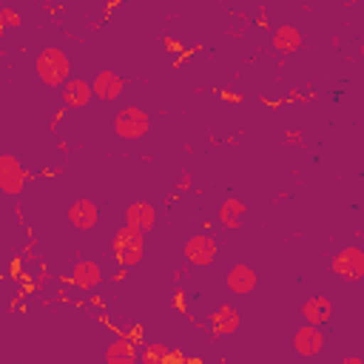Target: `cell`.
<instances>
[{
  "label": "cell",
  "mask_w": 364,
  "mask_h": 364,
  "mask_svg": "<svg viewBox=\"0 0 364 364\" xmlns=\"http://www.w3.org/2000/svg\"><path fill=\"white\" fill-rule=\"evenodd\" d=\"M68 222L74 225V228H80V230H91L97 222H100V208H97V202H91V199H74L71 202V208H68Z\"/></svg>",
  "instance_id": "52a82bcc"
},
{
  "label": "cell",
  "mask_w": 364,
  "mask_h": 364,
  "mask_svg": "<svg viewBox=\"0 0 364 364\" xmlns=\"http://www.w3.org/2000/svg\"><path fill=\"white\" fill-rule=\"evenodd\" d=\"M165 364H185V358H182V355H173V353H171V355H168V361H165Z\"/></svg>",
  "instance_id": "7402d4cb"
},
{
  "label": "cell",
  "mask_w": 364,
  "mask_h": 364,
  "mask_svg": "<svg viewBox=\"0 0 364 364\" xmlns=\"http://www.w3.org/2000/svg\"><path fill=\"white\" fill-rule=\"evenodd\" d=\"M301 316H304L307 324L318 327V324H324V321L333 318V301H330L327 296H310V299L301 304Z\"/></svg>",
  "instance_id": "30bf717a"
},
{
  "label": "cell",
  "mask_w": 364,
  "mask_h": 364,
  "mask_svg": "<svg viewBox=\"0 0 364 364\" xmlns=\"http://www.w3.org/2000/svg\"><path fill=\"white\" fill-rule=\"evenodd\" d=\"M225 282H228V290H230V293L245 296V293H253V290H256V282H259V279H256V270H253L250 264H242V262H239V264H233V267L228 270V279H225Z\"/></svg>",
  "instance_id": "9c48e42d"
},
{
  "label": "cell",
  "mask_w": 364,
  "mask_h": 364,
  "mask_svg": "<svg viewBox=\"0 0 364 364\" xmlns=\"http://www.w3.org/2000/svg\"><path fill=\"white\" fill-rule=\"evenodd\" d=\"M136 361V347L128 338H114L105 350V364H134Z\"/></svg>",
  "instance_id": "9a60e30c"
},
{
  "label": "cell",
  "mask_w": 364,
  "mask_h": 364,
  "mask_svg": "<svg viewBox=\"0 0 364 364\" xmlns=\"http://www.w3.org/2000/svg\"><path fill=\"white\" fill-rule=\"evenodd\" d=\"M358 51H361V57H364V40H361V46H358Z\"/></svg>",
  "instance_id": "603a6c76"
},
{
  "label": "cell",
  "mask_w": 364,
  "mask_h": 364,
  "mask_svg": "<svg viewBox=\"0 0 364 364\" xmlns=\"http://www.w3.org/2000/svg\"><path fill=\"white\" fill-rule=\"evenodd\" d=\"M111 250H114V259L125 267H134L142 262L145 256V233L136 230V228H119L111 239Z\"/></svg>",
  "instance_id": "7a4b0ae2"
},
{
  "label": "cell",
  "mask_w": 364,
  "mask_h": 364,
  "mask_svg": "<svg viewBox=\"0 0 364 364\" xmlns=\"http://www.w3.org/2000/svg\"><path fill=\"white\" fill-rule=\"evenodd\" d=\"M210 324L219 336H228V333H236L239 330V310L236 307H219L213 316H210Z\"/></svg>",
  "instance_id": "e0dca14e"
},
{
  "label": "cell",
  "mask_w": 364,
  "mask_h": 364,
  "mask_svg": "<svg viewBox=\"0 0 364 364\" xmlns=\"http://www.w3.org/2000/svg\"><path fill=\"white\" fill-rule=\"evenodd\" d=\"M94 88V97L97 100H105V102H114L119 94H122V77L114 74V71H100L91 82Z\"/></svg>",
  "instance_id": "8fae6325"
},
{
  "label": "cell",
  "mask_w": 364,
  "mask_h": 364,
  "mask_svg": "<svg viewBox=\"0 0 364 364\" xmlns=\"http://www.w3.org/2000/svg\"><path fill=\"white\" fill-rule=\"evenodd\" d=\"M338 364H364V358H358V355H347V358H341Z\"/></svg>",
  "instance_id": "44dd1931"
},
{
  "label": "cell",
  "mask_w": 364,
  "mask_h": 364,
  "mask_svg": "<svg viewBox=\"0 0 364 364\" xmlns=\"http://www.w3.org/2000/svg\"><path fill=\"white\" fill-rule=\"evenodd\" d=\"M168 355H171V350H168L165 344H159V341H148L145 350H142V355H139V361H142V364H165Z\"/></svg>",
  "instance_id": "d6986e66"
},
{
  "label": "cell",
  "mask_w": 364,
  "mask_h": 364,
  "mask_svg": "<svg viewBox=\"0 0 364 364\" xmlns=\"http://www.w3.org/2000/svg\"><path fill=\"white\" fill-rule=\"evenodd\" d=\"M0 20H3L6 26H17V20H20V17H17L11 9H0Z\"/></svg>",
  "instance_id": "ffe728a7"
},
{
  "label": "cell",
  "mask_w": 364,
  "mask_h": 364,
  "mask_svg": "<svg viewBox=\"0 0 364 364\" xmlns=\"http://www.w3.org/2000/svg\"><path fill=\"white\" fill-rule=\"evenodd\" d=\"M273 48L282 51V54H293V51L301 48V34L293 26H279L273 31Z\"/></svg>",
  "instance_id": "2e32d148"
},
{
  "label": "cell",
  "mask_w": 364,
  "mask_h": 364,
  "mask_svg": "<svg viewBox=\"0 0 364 364\" xmlns=\"http://www.w3.org/2000/svg\"><path fill=\"white\" fill-rule=\"evenodd\" d=\"M154 219H156V210L148 202H134V205L125 208V225L128 228H136V230L145 233V230L154 228Z\"/></svg>",
  "instance_id": "7c38bea8"
},
{
  "label": "cell",
  "mask_w": 364,
  "mask_h": 364,
  "mask_svg": "<svg viewBox=\"0 0 364 364\" xmlns=\"http://www.w3.org/2000/svg\"><path fill=\"white\" fill-rule=\"evenodd\" d=\"M91 97H94V88L85 80H68L63 85V102L68 108H82V105H88Z\"/></svg>",
  "instance_id": "4fadbf2b"
},
{
  "label": "cell",
  "mask_w": 364,
  "mask_h": 364,
  "mask_svg": "<svg viewBox=\"0 0 364 364\" xmlns=\"http://www.w3.org/2000/svg\"><path fill=\"white\" fill-rule=\"evenodd\" d=\"M34 68H37V77H40V82H43V85L57 88V85H65V82H68L71 63H68L65 51H60V48L48 46V48H43V51L37 54Z\"/></svg>",
  "instance_id": "6da1fadb"
},
{
  "label": "cell",
  "mask_w": 364,
  "mask_h": 364,
  "mask_svg": "<svg viewBox=\"0 0 364 364\" xmlns=\"http://www.w3.org/2000/svg\"><path fill=\"white\" fill-rule=\"evenodd\" d=\"M182 253H185V259H188L191 264H196V267H208V264H213L219 247H216V239H213V236H208V233H196V236H191V239L185 242Z\"/></svg>",
  "instance_id": "5b68a950"
},
{
  "label": "cell",
  "mask_w": 364,
  "mask_h": 364,
  "mask_svg": "<svg viewBox=\"0 0 364 364\" xmlns=\"http://www.w3.org/2000/svg\"><path fill=\"white\" fill-rule=\"evenodd\" d=\"M333 273L344 282H364V250L361 247H341L333 256Z\"/></svg>",
  "instance_id": "277c9868"
},
{
  "label": "cell",
  "mask_w": 364,
  "mask_h": 364,
  "mask_svg": "<svg viewBox=\"0 0 364 364\" xmlns=\"http://www.w3.org/2000/svg\"><path fill=\"white\" fill-rule=\"evenodd\" d=\"M23 182H26L23 165L11 154H3L0 156V191L9 193V196H17L23 191Z\"/></svg>",
  "instance_id": "8992f818"
},
{
  "label": "cell",
  "mask_w": 364,
  "mask_h": 364,
  "mask_svg": "<svg viewBox=\"0 0 364 364\" xmlns=\"http://www.w3.org/2000/svg\"><path fill=\"white\" fill-rule=\"evenodd\" d=\"M242 216H245V205L239 202V199H225L222 205H219V222L225 225V228H239V222H242Z\"/></svg>",
  "instance_id": "ac0fdd59"
},
{
  "label": "cell",
  "mask_w": 364,
  "mask_h": 364,
  "mask_svg": "<svg viewBox=\"0 0 364 364\" xmlns=\"http://www.w3.org/2000/svg\"><path fill=\"white\" fill-rule=\"evenodd\" d=\"M71 276H74L77 287H82V290H91V287H97V284L102 282V270H100V264H97V262H91V259L77 262Z\"/></svg>",
  "instance_id": "5bb4252c"
},
{
  "label": "cell",
  "mask_w": 364,
  "mask_h": 364,
  "mask_svg": "<svg viewBox=\"0 0 364 364\" xmlns=\"http://www.w3.org/2000/svg\"><path fill=\"white\" fill-rule=\"evenodd\" d=\"M321 347H324V336H321V330H318V327L304 324V327H299V330H296V336H293V350H296L299 355L310 358V355L321 353Z\"/></svg>",
  "instance_id": "ba28073f"
},
{
  "label": "cell",
  "mask_w": 364,
  "mask_h": 364,
  "mask_svg": "<svg viewBox=\"0 0 364 364\" xmlns=\"http://www.w3.org/2000/svg\"><path fill=\"white\" fill-rule=\"evenodd\" d=\"M114 131L122 136V139H142L148 131H151V119L142 108H122L117 117H114Z\"/></svg>",
  "instance_id": "3957f363"
}]
</instances>
